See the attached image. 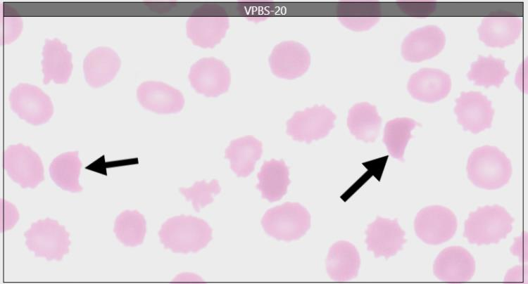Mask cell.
<instances>
[{
    "label": "cell",
    "instance_id": "32",
    "mask_svg": "<svg viewBox=\"0 0 528 284\" xmlns=\"http://www.w3.org/2000/svg\"><path fill=\"white\" fill-rule=\"evenodd\" d=\"M1 41L4 44L13 42L23 30V20L16 16L5 17L2 19Z\"/></svg>",
    "mask_w": 528,
    "mask_h": 284
},
{
    "label": "cell",
    "instance_id": "13",
    "mask_svg": "<svg viewBox=\"0 0 528 284\" xmlns=\"http://www.w3.org/2000/svg\"><path fill=\"white\" fill-rule=\"evenodd\" d=\"M434 276L448 283L469 281L475 272V261L464 247L451 246L443 250L433 264Z\"/></svg>",
    "mask_w": 528,
    "mask_h": 284
},
{
    "label": "cell",
    "instance_id": "16",
    "mask_svg": "<svg viewBox=\"0 0 528 284\" xmlns=\"http://www.w3.org/2000/svg\"><path fill=\"white\" fill-rule=\"evenodd\" d=\"M407 88L413 98L432 103L447 96L451 80L447 73L439 69L425 67L410 76Z\"/></svg>",
    "mask_w": 528,
    "mask_h": 284
},
{
    "label": "cell",
    "instance_id": "29",
    "mask_svg": "<svg viewBox=\"0 0 528 284\" xmlns=\"http://www.w3.org/2000/svg\"><path fill=\"white\" fill-rule=\"evenodd\" d=\"M417 125V122L409 117H398L386 122L383 142L393 157L403 160L405 149L413 137L411 131Z\"/></svg>",
    "mask_w": 528,
    "mask_h": 284
},
{
    "label": "cell",
    "instance_id": "20",
    "mask_svg": "<svg viewBox=\"0 0 528 284\" xmlns=\"http://www.w3.org/2000/svg\"><path fill=\"white\" fill-rule=\"evenodd\" d=\"M42 56L43 83H67L73 70L72 54L67 46L57 38L46 39Z\"/></svg>",
    "mask_w": 528,
    "mask_h": 284
},
{
    "label": "cell",
    "instance_id": "23",
    "mask_svg": "<svg viewBox=\"0 0 528 284\" xmlns=\"http://www.w3.org/2000/svg\"><path fill=\"white\" fill-rule=\"evenodd\" d=\"M262 153V143L252 136H246L231 141L225 150V157L237 176L246 177L253 172Z\"/></svg>",
    "mask_w": 528,
    "mask_h": 284
},
{
    "label": "cell",
    "instance_id": "11",
    "mask_svg": "<svg viewBox=\"0 0 528 284\" xmlns=\"http://www.w3.org/2000/svg\"><path fill=\"white\" fill-rule=\"evenodd\" d=\"M365 234L367 249L372 252L375 257L388 259L401 250L406 242L405 231L401 228L397 219L391 220L377 217L367 226Z\"/></svg>",
    "mask_w": 528,
    "mask_h": 284
},
{
    "label": "cell",
    "instance_id": "10",
    "mask_svg": "<svg viewBox=\"0 0 528 284\" xmlns=\"http://www.w3.org/2000/svg\"><path fill=\"white\" fill-rule=\"evenodd\" d=\"M454 112L465 131L477 134L491 127L494 110L486 96L470 91L456 98Z\"/></svg>",
    "mask_w": 528,
    "mask_h": 284
},
{
    "label": "cell",
    "instance_id": "14",
    "mask_svg": "<svg viewBox=\"0 0 528 284\" xmlns=\"http://www.w3.org/2000/svg\"><path fill=\"white\" fill-rule=\"evenodd\" d=\"M522 28L520 18L507 13H495L482 20L477 31L479 39L487 46L503 48L515 43Z\"/></svg>",
    "mask_w": 528,
    "mask_h": 284
},
{
    "label": "cell",
    "instance_id": "19",
    "mask_svg": "<svg viewBox=\"0 0 528 284\" xmlns=\"http://www.w3.org/2000/svg\"><path fill=\"white\" fill-rule=\"evenodd\" d=\"M310 58L308 51L295 42L278 45L270 58L272 73L277 77L293 79L303 75L308 69Z\"/></svg>",
    "mask_w": 528,
    "mask_h": 284
},
{
    "label": "cell",
    "instance_id": "5",
    "mask_svg": "<svg viewBox=\"0 0 528 284\" xmlns=\"http://www.w3.org/2000/svg\"><path fill=\"white\" fill-rule=\"evenodd\" d=\"M24 236L27 249L37 257L61 261L69 252L70 233L56 220L47 217L33 222Z\"/></svg>",
    "mask_w": 528,
    "mask_h": 284
},
{
    "label": "cell",
    "instance_id": "22",
    "mask_svg": "<svg viewBox=\"0 0 528 284\" xmlns=\"http://www.w3.org/2000/svg\"><path fill=\"white\" fill-rule=\"evenodd\" d=\"M222 9L218 7H202L196 12V15L189 20L191 34L199 44L203 40L209 46L215 44L223 36L228 22L223 15ZM203 40L202 42H203Z\"/></svg>",
    "mask_w": 528,
    "mask_h": 284
},
{
    "label": "cell",
    "instance_id": "18",
    "mask_svg": "<svg viewBox=\"0 0 528 284\" xmlns=\"http://www.w3.org/2000/svg\"><path fill=\"white\" fill-rule=\"evenodd\" d=\"M118 53L108 46H98L91 50L83 61V72L87 83L99 88L111 82L120 67Z\"/></svg>",
    "mask_w": 528,
    "mask_h": 284
},
{
    "label": "cell",
    "instance_id": "30",
    "mask_svg": "<svg viewBox=\"0 0 528 284\" xmlns=\"http://www.w3.org/2000/svg\"><path fill=\"white\" fill-rule=\"evenodd\" d=\"M380 11L379 4L375 2L346 4L340 11V20L356 30H365L378 21Z\"/></svg>",
    "mask_w": 528,
    "mask_h": 284
},
{
    "label": "cell",
    "instance_id": "12",
    "mask_svg": "<svg viewBox=\"0 0 528 284\" xmlns=\"http://www.w3.org/2000/svg\"><path fill=\"white\" fill-rule=\"evenodd\" d=\"M189 79L196 92L207 97H216L225 93L230 84V72L220 60L204 58L194 64Z\"/></svg>",
    "mask_w": 528,
    "mask_h": 284
},
{
    "label": "cell",
    "instance_id": "9",
    "mask_svg": "<svg viewBox=\"0 0 528 284\" xmlns=\"http://www.w3.org/2000/svg\"><path fill=\"white\" fill-rule=\"evenodd\" d=\"M336 115L326 106L317 105L297 111L287 122V134L294 140L311 143L328 135Z\"/></svg>",
    "mask_w": 528,
    "mask_h": 284
},
{
    "label": "cell",
    "instance_id": "27",
    "mask_svg": "<svg viewBox=\"0 0 528 284\" xmlns=\"http://www.w3.org/2000/svg\"><path fill=\"white\" fill-rule=\"evenodd\" d=\"M508 75L505 61L489 55L487 57L479 56L477 60L471 64L467 76L475 85L489 88L499 87Z\"/></svg>",
    "mask_w": 528,
    "mask_h": 284
},
{
    "label": "cell",
    "instance_id": "34",
    "mask_svg": "<svg viewBox=\"0 0 528 284\" xmlns=\"http://www.w3.org/2000/svg\"><path fill=\"white\" fill-rule=\"evenodd\" d=\"M398 5L403 12L414 16L429 15L436 8V4L430 1L400 2Z\"/></svg>",
    "mask_w": 528,
    "mask_h": 284
},
{
    "label": "cell",
    "instance_id": "4",
    "mask_svg": "<svg viewBox=\"0 0 528 284\" xmlns=\"http://www.w3.org/2000/svg\"><path fill=\"white\" fill-rule=\"evenodd\" d=\"M310 214L298 202H287L268 209L261 219L265 232L270 236L289 242L303 236L310 227Z\"/></svg>",
    "mask_w": 528,
    "mask_h": 284
},
{
    "label": "cell",
    "instance_id": "15",
    "mask_svg": "<svg viewBox=\"0 0 528 284\" xmlns=\"http://www.w3.org/2000/svg\"><path fill=\"white\" fill-rule=\"evenodd\" d=\"M445 42V34L439 27L427 25L407 35L402 43L401 54L406 60L418 63L438 55Z\"/></svg>",
    "mask_w": 528,
    "mask_h": 284
},
{
    "label": "cell",
    "instance_id": "17",
    "mask_svg": "<svg viewBox=\"0 0 528 284\" xmlns=\"http://www.w3.org/2000/svg\"><path fill=\"white\" fill-rule=\"evenodd\" d=\"M137 96L143 108L158 114L177 112L184 103L179 90L161 82L142 83L137 89Z\"/></svg>",
    "mask_w": 528,
    "mask_h": 284
},
{
    "label": "cell",
    "instance_id": "28",
    "mask_svg": "<svg viewBox=\"0 0 528 284\" xmlns=\"http://www.w3.org/2000/svg\"><path fill=\"white\" fill-rule=\"evenodd\" d=\"M146 220L137 210H125L115 219L113 232L124 245L135 247L141 245L146 235Z\"/></svg>",
    "mask_w": 528,
    "mask_h": 284
},
{
    "label": "cell",
    "instance_id": "2",
    "mask_svg": "<svg viewBox=\"0 0 528 284\" xmlns=\"http://www.w3.org/2000/svg\"><path fill=\"white\" fill-rule=\"evenodd\" d=\"M467 174L477 187L498 189L507 184L512 175L511 162L496 146H483L474 149L468 157Z\"/></svg>",
    "mask_w": 528,
    "mask_h": 284
},
{
    "label": "cell",
    "instance_id": "1",
    "mask_svg": "<svg viewBox=\"0 0 528 284\" xmlns=\"http://www.w3.org/2000/svg\"><path fill=\"white\" fill-rule=\"evenodd\" d=\"M212 228L202 219L179 215L167 219L158 232L161 243L175 253L197 252L212 239Z\"/></svg>",
    "mask_w": 528,
    "mask_h": 284
},
{
    "label": "cell",
    "instance_id": "7",
    "mask_svg": "<svg viewBox=\"0 0 528 284\" xmlns=\"http://www.w3.org/2000/svg\"><path fill=\"white\" fill-rule=\"evenodd\" d=\"M8 100L11 110L32 125L47 122L54 113L50 98L35 85L18 84L11 89Z\"/></svg>",
    "mask_w": 528,
    "mask_h": 284
},
{
    "label": "cell",
    "instance_id": "31",
    "mask_svg": "<svg viewBox=\"0 0 528 284\" xmlns=\"http://www.w3.org/2000/svg\"><path fill=\"white\" fill-rule=\"evenodd\" d=\"M180 193L184 195L187 200H190L196 212L201 208L210 204L213 201V195L220 192V186L217 179H212L210 182L205 180L196 181L189 188H180Z\"/></svg>",
    "mask_w": 528,
    "mask_h": 284
},
{
    "label": "cell",
    "instance_id": "3",
    "mask_svg": "<svg viewBox=\"0 0 528 284\" xmlns=\"http://www.w3.org/2000/svg\"><path fill=\"white\" fill-rule=\"evenodd\" d=\"M514 219L498 205L479 207L465 221L463 236L470 244H496L513 229Z\"/></svg>",
    "mask_w": 528,
    "mask_h": 284
},
{
    "label": "cell",
    "instance_id": "33",
    "mask_svg": "<svg viewBox=\"0 0 528 284\" xmlns=\"http://www.w3.org/2000/svg\"><path fill=\"white\" fill-rule=\"evenodd\" d=\"M19 214L16 207L11 202L1 199V230L2 232L11 229L17 223Z\"/></svg>",
    "mask_w": 528,
    "mask_h": 284
},
{
    "label": "cell",
    "instance_id": "24",
    "mask_svg": "<svg viewBox=\"0 0 528 284\" xmlns=\"http://www.w3.org/2000/svg\"><path fill=\"white\" fill-rule=\"evenodd\" d=\"M289 168L283 160L265 161L257 174L256 188L263 199L270 202L279 200L287 192L291 181Z\"/></svg>",
    "mask_w": 528,
    "mask_h": 284
},
{
    "label": "cell",
    "instance_id": "21",
    "mask_svg": "<svg viewBox=\"0 0 528 284\" xmlns=\"http://www.w3.org/2000/svg\"><path fill=\"white\" fill-rule=\"evenodd\" d=\"M325 265L327 274L333 280H350L358 273L360 266L359 252L352 243L337 241L329 248Z\"/></svg>",
    "mask_w": 528,
    "mask_h": 284
},
{
    "label": "cell",
    "instance_id": "8",
    "mask_svg": "<svg viewBox=\"0 0 528 284\" xmlns=\"http://www.w3.org/2000/svg\"><path fill=\"white\" fill-rule=\"evenodd\" d=\"M458 226L454 213L441 205H430L422 208L414 221L416 235L428 245H440L449 240Z\"/></svg>",
    "mask_w": 528,
    "mask_h": 284
},
{
    "label": "cell",
    "instance_id": "6",
    "mask_svg": "<svg viewBox=\"0 0 528 284\" xmlns=\"http://www.w3.org/2000/svg\"><path fill=\"white\" fill-rule=\"evenodd\" d=\"M3 164L8 176L23 188H34L44 179L41 158L28 146H9L4 153Z\"/></svg>",
    "mask_w": 528,
    "mask_h": 284
},
{
    "label": "cell",
    "instance_id": "26",
    "mask_svg": "<svg viewBox=\"0 0 528 284\" xmlns=\"http://www.w3.org/2000/svg\"><path fill=\"white\" fill-rule=\"evenodd\" d=\"M81 167L78 152L69 151L56 157L51 162L49 171L51 179L59 188L77 193L82 190L79 183Z\"/></svg>",
    "mask_w": 528,
    "mask_h": 284
},
{
    "label": "cell",
    "instance_id": "25",
    "mask_svg": "<svg viewBox=\"0 0 528 284\" xmlns=\"http://www.w3.org/2000/svg\"><path fill=\"white\" fill-rule=\"evenodd\" d=\"M381 123L376 107L367 102L357 103L348 111L347 125L351 134L365 143L376 140Z\"/></svg>",
    "mask_w": 528,
    "mask_h": 284
}]
</instances>
